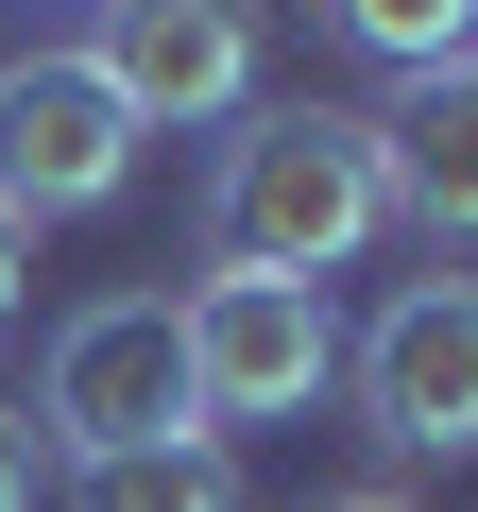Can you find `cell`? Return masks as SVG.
Returning a JSON list of instances; mask_svg holds the SVG:
<instances>
[{"label":"cell","instance_id":"8992f818","mask_svg":"<svg viewBox=\"0 0 478 512\" xmlns=\"http://www.w3.org/2000/svg\"><path fill=\"white\" fill-rule=\"evenodd\" d=\"M257 0H86V69L137 103V137H188V120H239L257 103Z\"/></svg>","mask_w":478,"mask_h":512},{"label":"cell","instance_id":"277c9868","mask_svg":"<svg viewBox=\"0 0 478 512\" xmlns=\"http://www.w3.org/2000/svg\"><path fill=\"white\" fill-rule=\"evenodd\" d=\"M137 188V103L86 69V52H18L0 69V222H86Z\"/></svg>","mask_w":478,"mask_h":512},{"label":"cell","instance_id":"7a4b0ae2","mask_svg":"<svg viewBox=\"0 0 478 512\" xmlns=\"http://www.w3.org/2000/svg\"><path fill=\"white\" fill-rule=\"evenodd\" d=\"M18 410H35V444H52L69 478H86V461H137V444H188L205 410H188V325H171V291H103V308H69Z\"/></svg>","mask_w":478,"mask_h":512},{"label":"cell","instance_id":"9c48e42d","mask_svg":"<svg viewBox=\"0 0 478 512\" xmlns=\"http://www.w3.org/2000/svg\"><path fill=\"white\" fill-rule=\"evenodd\" d=\"M308 18H325L342 52H376L393 86H410V69H461V52H478V0H308Z\"/></svg>","mask_w":478,"mask_h":512},{"label":"cell","instance_id":"3957f363","mask_svg":"<svg viewBox=\"0 0 478 512\" xmlns=\"http://www.w3.org/2000/svg\"><path fill=\"white\" fill-rule=\"evenodd\" d=\"M171 325H188V410L205 427H274L342 376V308L291 291V274H188Z\"/></svg>","mask_w":478,"mask_h":512},{"label":"cell","instance_id":"5b68a950","mask_svg":"<svg viewBox=\"0 0 478 512\" xmlns=\"http://www.w3.org/2000/svg\"><path fill=\"white\" fill-rule=\"evenodd\" d=\"M342 376H359V427L393 461H478V274H410L342 342Z\"/></svg>","mask_w":478,"mask_h":512},{"label":"cell","instance_id":"8fae6325","mask_svg":"<svg viewBox=\"0 0 478 512\" xmlns=\"http://www.w3.org/2000/svg\"><path fill=\"white\" fill-rule=\"evenodd\" d=\"M18 291H35V239H18V222H0V325H18Z\"/></svg>","mask_w":478,"mask_h":512},{"label":"cell","instance_id":"30bf717a","mask_svg":"<svg viewBox=\"0 0 478 512\" xmlns=\"http://www.w3.org/2000/svg\"><path fill=\"white\" fill-rule=\"evenodd\" d=\"M35 495H52V444H35V410H18V393H0V512H35Z\"/></svg>","mask_w":478,"mask_h":512},{"label":"cell","instance_id":"6da1fadb","mask_svg":"<svg viewBox=\"0 0 478 512\" xmlns=\"http://www.w3.org/2000/svg\"><path fill=\"white\" fill-rule=\"evenodd\" d=\"M376 239H393V188H376V120L359 103H239L222 120V154H205V274L325 291Z\"/></svg>","mask_w":478,"mask_h":512},{"label":"cell","instance_id":"ba28073f","mask_svg":"<svg viewBox=\"0 0 478 512\" xmlns=\"http://www.w3.org/2000/svg\"><path fill=\"white\" fill-rule=\"evenodd\" d=\"M69 512H239V461H222V427H188V444L86 461V478H69Z\"/></svg>","mask_w":478,"mask_h":512},{"label":"cell","instance_id":"52a82bcc","mask_svg":"<svg viewBox=\"0 0 478 512\" xmlns=\"http://www.w3.org/2000/svg\"><path fill=\"white\" fill-rule=\"evenodd\" d=\"M376 188L410 239H478V52L461 69H410L376 103Z\"/></svg>","mask_w":478,"mask_h":512},{"label":"cell","instance_id":"7c38bea8","mask_svg":"<svg viewBox=\"0 0 478 512\" xmlns=\"http://www.w3.org/2000/svg\"><path fill=\"white\" fill-rule=\"evenodd\" d=\"M308 512H410V495H393V478H359V495H308Z\"/></svg>","mask_w":478,"mask_h":512}]
</instances>
